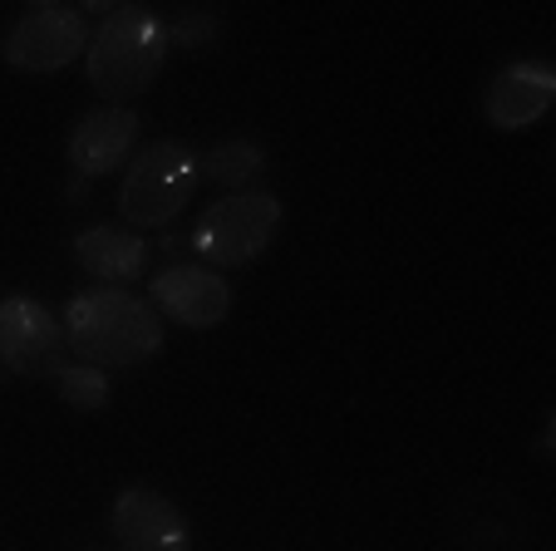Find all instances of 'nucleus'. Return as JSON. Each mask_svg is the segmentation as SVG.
I'll return each instance as SVG.
<instances>
[{
    "instance_id": "1",
    "label": "nucleus",
    "mask_w": 556,
    "mask_h": 551,
    "mask_svg": "<svg viewBox=\"0 0 556 551\" xmlns=\"http://www.w3.org/2000/svg\"><path fill=\"white\" fill-rule=\"evenodd\" d=\"M64 335L74 360L99 370H128L163 350V321L143 296L124 286H94L64 305Z\"/></svg>"
},
{
    "instance_id": "2",
    "label": "nucleus",
    "mask_w": 556,
    "mask_h": 551,
    "mask_svg": "<svg viewBox=\"0 0 556 551\" xmlns=\"http://www.w3.org/2000/svg\"><path fill=\"white\" fill-rule=\"evenodd\" d=\"M168 50H173L168 21H157L148 5H114V11L99 21V30L89 35L85 74L109 104L124 109L128 99L153 89Z\"/></svg>"
},
{
    "instance_id": "3",
    "label": "nucleus",
    "mask_w": 556,
    "mask_h": 551,
    "mask_svg": "<svg viewBox=\"0 0 556 551\" xmlns=\"http://www.w3.org/2000/svg\"><path fill=\"white\" fill-rule=\"evenodd\" d=\"M192 188H198V153L178 138H163L128 163L118 212L128 227H163L192 202Z\"/></svg>"
},
{
    "instance_id": "4",
    "label": "nucleus",
    "mask_w": 556,
    "mask_h": 551,
    "mask_svg": "<svg viewBox=\"0 0 556 551\" xmlns=\"http://www.w3.org/2000/svg\"><path fill=\"white\" fill-rule=\"evenodd\" d=\"M276 227H281V198L276 192H231V198L212 202L202 212L188 247L198 251V266H247L271 247Z\"/></svg>"
},
{
    "instance_id": "5",
    "label": "nucleus",
    "mask_w": 556,
    "mask_h": 551,
    "mask_svg": "<svg viewBox=\"0 0 556 551\" xmlns=\"http://www.w3.org/2000/svg\"><path fill=\"white\" fill-rule=\"evenodd\" d=\"M89 45V30H85V11L74 5H60V0H40V5H25L15 15V25L5 30L0 40V54L11 70H25V74H50V70H64L85 54Z\"/></svg>"
},
{
    "instance_id": "6",
    "label": "nucleus",
    "mask_w": 556,
    "mask_h": 551,
    "mask_svg": "<svg viewBox=\"0 0 556 551\" xmlns=\"http://www.w3.org/2000/svg\"><path fill=\"white\" fill-rule=\"evenodd\" d=\"M70 335L64 321H54L40 301L30 296H5L0 301V360L5 370L25 379H54L70 360Z\"/></svg>"
},
{
    "instance_id": "7",
    "label": "nucleus",
    "mask_w": 556,
    "mask_h": 551,
    "mask_svg": "<svg viewBox=\"0 0 556 551\" xmlns=\"http://www.w3.org/2000/svg\"><path fill=\"white\" fill-rule=\"evenodd\" d=\"M109 531L124 551H192V527L173 498L153 488H124L109 512Z\"/></svg>"
},
{
    "instance_id": "8",
    "label": "nucleus",
    "mask_w": 556,
    "mask_h": 551,
    "mask_svg": "<svg viewBox=\"0 0 556 551\" xmlns=\"http://www.w3.org/2000/svg\"><path fill=\"white\" fill-rule=\"evenodd\" d=\"M148 305L188 330H217L231 311V286L212 266H168L148 281Z\"/></svg>"
},
{
    "instance_id": "9",
    "label": "nucleus",
    "mask_w": 556,
    "mask_h": 551,
    "mask_svg": "<svg viewBox=\"0 0 556 551\" xmlns=\"http://www.w3.org/2000/svg\"><path fill=\"white\" fill-rule=\"evenodd\" d=\"M552 99H556L552 64L517 60L493 74V84H488V95H483V114H488V124L503 128V134H522V128H532L536 118L552 109Z\"/></svg>"
},
{
    "instance_id": "10",
    "label": "nucleus",
    "mask_w": 556,
    "mask_h": 551,
    "mask_svg": "<svg viewBox=\"0 0 556 551\" xmlns=\"http://www.w3.org/2000/svg\"><path fill=\"white\" fill-rule=\"evenodd\" d=\"M134 138H138V114H134V109L104 104V109H94V114H85L79 124H74V134H70V167H74V177H85V183H89V177L114 173V167L128 158Z\"/></svg>"
},
{
    "instance_id": "11",
    "label": "nucleus",
    "mask_w": 556,
    "mask_h": 551,
    "mask_svg": "<svg viewBox=\"0 0 556 551\" xmlns=\"http://www.w3.org/2000/svg\"><path fill=\"white\" fill-rule=\"evenodd\" d=\"M74 261L99 276L109 286H124V281H138L148 266V241H138L134 231L124 227H89L74 237Z\"/></svg>"
},
{
    "instance_id": "12",
    "label": "nucleus",
    "mask_w": 556,
    "mask_h": 551,
    "mask_svg": "<svg viewBox=\"0 0 556 551\" xmlns=\"http://www.w3.org/2000/svg\"><path fill=\"white\" fill-rule=\"evenodd\" d=\"M262 173H266V148L252 143V138H227V143L207 148L198 158V177H207V183L231 188V192H247Z\"/></svg>"
},
{
    "instance_id": "13",
    "label": "nucleus",
    "mask_w": 556,
    "mask_h": 551,
    "mask_svg": "<svg viewBox=\"0 0 556 551\" xmlns=\"http://www.w3.org/2000/svg\"><path fill=\"white\" fill-rule=\"evenodd\" d=\"M54 385H60L64 404L79 409V414H99V409L109 404V375L99 370V364H85V360L64 364L60 375H54Z\"/></svg>"
},
{
    "instance_id": "14",
    "label": "nucleus",
    "mask_w": 556,
    "mask_h": 551,
    "mask_svg": "<svg viewBox=\"0 0 556 551\" xmlns=\"http://www.w3.org/2000/svg\"><path fill=\"white\" fill-rule=\"evenodd\" d=\"M227 21L222 11H182L178 21H168V45H182V50H212L222 40Z\"/></svg>"
}]
</instances>
